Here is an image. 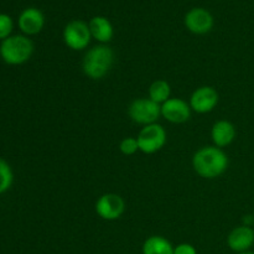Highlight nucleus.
<instances>
[{"label": "nucleus", "instance_id": "412c9836", "mask_svg": "<svg viewBox=\"0 0 254 254\" xmlns=\"http://www.w3.org/2000/svg\"><path fill=\"white\" fill-rule=\"evenodd\" d=\"M238 254H254V252H250V251H248V252H243V253H238Z\"/></svg>", "mask_w": 254, "mask_h": 254}, {"label": "nucleus", "instance_id": "ddd939ff", "mask_svg": "<svg viewBox=\"0 0 254 254\" xmlns=\"http://www.w3.org/2000/svg\"><path fill=\"white\" fill-rule=\"evenodd\" d=\"M211 138L217 148H225L230 145L236 138L235 126L228 121L216 122L211 130Z\"/></svg>", "mask_w": 254, "mask_h": 254}, {"label": "nucleus", "instance_id": "1a4fd4ad", "mask_svg": "<svg viewBox=\"0 0 254 254\" xmlns=\"http://www.w3.org/2000/svg\"><path fill=\"white\" fill-rule=\"evenodd\" d=\"M185 26L189 31L196 35H205L213 27V16L208 10L202 7H193L185 15Z\"/></svg>", "mask_w": 254, "mask_h": 254}, {"label": "nucleus", "instance_id": "f257e3e1", "mask_svg": "<svg viewBox=\"0 0 254 254\" xmlns=\"http://www.w3.org/2000/svg\"><path fill=\"white\" fill-rule=\"evenodd\" d=\"M193 170L203 179H216L222 175L228 166V158L217 146H203L192 158Z\"/></svg>", "mask_w": 254, "mask_h": 254}, {"label": "nucleus", "instance_id": "aec40b11", "mask_svg": "<svg viewBox=\"0 0 254 254\" xmlns=\"http://www.w3.org/2000/svg\"><path fill=\"white\" fill-rule=\"evenodd\" d=\"M174 254H197V251L190 243H181L174 248Z\"/></svg>", "mask_w": 254, "mask_h": 254}, {"label": "nucleus", "instance_id": "20e7f679", "mask_svg": "<svg viewBox=\"0 0 254 254\" xmlns=\"http://www.w3.org/2000/svg\"><path fill=\"white\" fill-rule=\"evenodd\" d=\"M128 113L134 123L145 127L156 123L161 116V107L150 98H138L131 102Z\"/></svg>", "mask_w": 254, "mask_h": 254}, {"label": "nucleus", "instance_id": "a211bd4d", "mask_svg": "<svg viewBox=\"0 0 254 254\" xmlns=\"http://www.w3.org/2000/svg\"><path fill=\"white\" fill-rule=\"evenodd\" d=\"M119 150H121L122 154H124V155L127 156L134 155V154L139 150V145H138V140H136V138H131V136H129V138L123 139V140L121 141V144H119Z\"/></svg>", "mask_w": 254, "mask_h": 254}, {"label": "nucleus", "instance_id": "423d86ee", "mask_svg": "<svg viewBox=\"0 0 254 254\" xmlns=\"http://www.w3.org/2000/svg\"><path fill=\"white\" fill-rule=\"evenodd\" d=\"M92 39L89 26L82 20H72L64 30V41L68 49L82 51L89 45Z\"/></svg>", "mask_w": 254, "mask_h": 254}, {"label": "nucleus", "instance_id": "6e6552de", "mask_svg": "<svg viewBox=\"0 0 254 254\" xmlns=\"http://www.w3.org/2000/svg\"><path fill=\"white\" fill-rule=\"evenodd\" d=\"M218 99H220L218 92L213 87L202 86L191 94L190 107L196 113H210L217 106Z\"/></svg>", "mask_w": 254, "mask_h": 254}, {"label": "nucleus", "instance_id": "f8f14e48", "mask_svg": "<svg viewBox=\"0 0 254 254\" xmlns=\"http://www.w3.org/2000/svg\"><path fill=\"white\" fill-rule=\"evenodd\" d=\"M45 16L41 10L36 7H27L20 14L19 27L24 34L36 35L44 29Z\"/></svg>", "mask_w": 254, "mask_h": 254}, {"label": "nucleus", "instance_id": "7ed1b4c3", "mask_svg": "<svg viewBox=\"0 0 254 254\" xmlns=\"http://www.w3.org/2000/svg\"><path fill=\"white\" fill-rule=\"evenodd\" d=\"M34 52V44L24 35H14L2 40L0 55L9 64H22L29 61Z\"/></svg>", "mask_w": 254, "mask_h": 254}, {"label": "nucleus", "instance_id": "f3484780", "mask_svg": "<svg viewBox=\"0 0 254 254\" xmlns=\"http://www.w3.org/2000/svg\"><path fill=\"white\" fill-rule=\"evenodd\" d=\"M14 175L9 164L0 158V193H4L11 188Z\"/></svg>", "mask_w": 254, "mask_h": 254}, {"label": "nucleus", "instance_id": "f03ea898", "mask_svg": "<svg viewBox=\"0 0 254 254\" xmlns=\"http://www.w3.org/2000/svg\"><path fill=\"white\" fill-rule=\"evenodd\" d=\"M114 62V52L106 45L94 46L84 55L83 68L84 74L91 79H101L112 68Z\"/></svg>", "mask_w": 254, "mask_h": 254}, {"label": "nucleus", "instance_id": "4468645a", "mask_svg": "<svg viewBox=\"0 0 254 254\" xmlns=\"http://www.w3.org/2000/svg\"><path fill=\"white\" fill-rule=\"evenodd\" d=\"M89 31L93 39H96L98 42L107 44L113 39L114 29L112 22L104 16H94L91 19L88 24Z\"/></svg>", "mask_w": 254, "mask_h": 254}, {"label": "nucleus", "instance_id": "4be33fe9", "mask_svg": "<svg viewBox=\"0 0 254 254\" xmlns=\"http://www.w3.org/2000/svg\"><path fill=\"white\" fill-rule=\"evenodd\" d=\"M253 227H254V222H253Z\"/></svg>", "mask_w": 254, "mask_h": 254}, {"label": "nucleus", "instance_id": "39448f33", "mask_svg": "<svg viewBox=\"0 0 254 254\" xmlns=\"http://www.w3.org/2000/svg\"><path fill=\"white\" fill-rule=\"evenodd\" d=\"M136 140L141 153L154 154L165 145L166 131L160 124H149L139 131Z\"/></svg>", "mask_w": 254, "mask_h": 254}, {"label": "nucleus", "instance_id": "dca6fc26", "mask_svg": "<svg viewBox=\"0 0 254 254\" xmlns=\"http://www.w3.org/2000/svg\"><path fill=\"white\" fill-rule=\"evenodd\" d=\"M171 87L164 79H158L153 82L149 87V98L154 101L155 103H165L168 99H170Z\"/></svg>", "mask_w": 254, "mask_h": 254}, {"label": "nucleus", "instance_id": "0eeeda50", "mask_svg": "<svg viewBox=\"0 0 254 254\" xmlns=\"http://www.w3.org/2000/svg\"><path fill=\"white\" fill-rule=\"evenodd\" d=\"M126 211V202L117 193H104L97 200L96 212L106 221H116Z\"/></svg>", "mask_w": 254, "mask_h": 254}, {"label": "nucleus", "instance_id": "9d476101", "mask_svg": "<svg viewBox=\"0 0 254 254\" xmlns=\"http://www.w3.org/2000/svg\"><path fill=\"white\" fill-rule=\"evenodd\" d=\"M161 116L170 123H185L191 117V107L184 99L170 98L161 106Z\"/></svg>", "mask_w": 254, "mask_h": 254}, {"label": "nucleus", "instance_id": "2eb2a0df", "mask_svg": "<svg viewBox=\"0 0 254 254\" xmlns=\"http://www.w3.org/2000/svg\"><path fill=\"white\" fill-rule=\"evenodd\" d=\"M143 254H174V247L166 238L151 236L144 242Z\"/></svg>", "mask_w": 254, "mask_h": 254}, {"label": "nucleus", "instance_id": "9b49d317", "mask_svg": "<svg viewBox=\"0 0 254 254\" xmlns=\"http://www.w3.org/2000/svg\"><path fill=\"white\" fill-rule=\"evenodd\" d=\"M227 245L237 254L248 252L254 245V230L245 225L233 228L227 237Z\"/></svg>", "mask_w": 254, "mask_h": 254}, {"label": "nucleus", "instance_id": "6ab92c4d", "mask_svg": "<svg viewBox=\"0 0 254 254\" xmlns=\"http://www.w3.org/2000/svg\"><path fill=\"white\" fill-rule=\"evenodd\" d=\"M12 19L6 14H0V40H5L12 31Z\"/></svg>", "mask_w": 254, "mask_h": 254}]
</instances>
